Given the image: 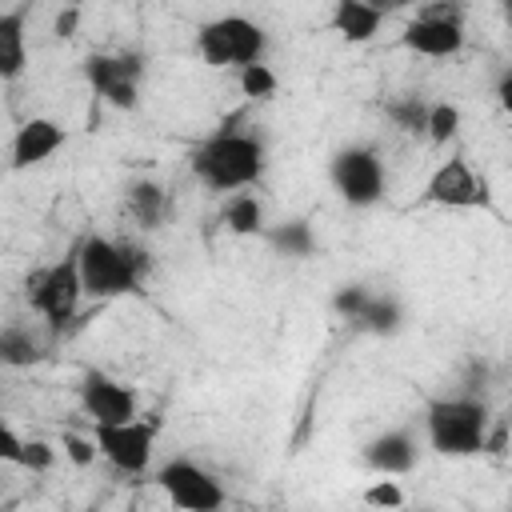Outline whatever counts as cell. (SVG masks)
Segmentation results:
<instances>
[{"label":"cell","instance_id":"1","mask_svg":"<svg viewBox=\"0 0 512 512\" xmlns=\"http://www.w3.org/2000/svg\"><path fill=\"white\" fill-rule=\"evenodd\" d=\"M268 168V152L264 140L252 132H228L220 128L216 136H208L196 152H192V172L204 188L212 192H248Z\"/></svg>","mask_w":512,"mask_h":512},{"label":"cell","instance_id":"2","mask_svg":"<svg viewBox=\"0 0 512 512\" xmlns=\"http://www.w3.org/2000/svg\"><path fill=\"white\" fill-rule=\"evenodd\" d=\"M76 264L84 280V296L92 300H116L128 292H140V280L148 272V252L124 240H108L100 232L84 236L76 244Z\"/></svg>","mask_w":512,"mask_h":512},{"label":"cell","instance_id":"3","mask_svg":"<svg viewBox=\"0 0 512 512\" xmlns=\"http://www.w3.org/2000/svg\"><path fill=\"white\" fill-rule=\"evenodd\" d=\"M424 432L440 456H476L488 448V404L472 396H440L424 408Z\"/></svg>","mask_w":512,"mask_h":512},{"label":"cell","instance_id":"4","mask_svg":"<svg viewBox=\"0 0 512 512\" xmlns=\"http://www.w3.org/2000/svg\"><path fill=\"white\" fill-rule=\"evenodd\" d=\"M196 52L208 68H248V64H264L268 56V32L264 24L228 12V16H212L196 28Z\"/></svg>","mask_w":512,"mask_h":512},{"label":"cell","instance_id":"5","mask_svg":"<svg viewBox=\"0 0 512 512\" xmlns=\"http://www.w3.org/2000/svg\"><path fill=\"white\" fill-rule=\"evenodd\" d=\"M328 180L336 188V196L348 204V208H372L384 200V160L376 156V148L368 144H348L332 156L328 164Z\"/></svg>","mask_w":512,"mask_h":512},{"label":"cell","instance_id":"6","mask_svg":"<svg viewBox=\"0 0 512 512\" xmlns=\"http://www.w3.org/2000/svg\"><path fill=\"white\" fill-rule=\"evenodd\" d=\"M80 300H84V280H80L76 248H72L64 260H56V264L40 268L36 276H28V304H32L56 332L76 316Z\"/></svg>","mask_w":512,"mask_h":512},{"label":"cell","instance_id":"7","mask_svg":"<svg viewBox=\"0 0 512 512\" xmlns=\"http://www.w3.org/2000/svg\"><path fill=\"white\" fill-rule=\"evenodd\" d=\"M464 40L468 36H464V8L460 4H428L400 32V44L416 56H428V60L460 56Z\"/></svg>","mask_w":512,"mask_h":512},{"label":"cell","instance_id":"8","mask_svg":"<svg viewBox=\"0 0 512 512\" xmlns=\"http://www.w3.org/2000/svg\"><path fill=\"white\" fill-rule=\"evenodd\" d=\"M140 76H144L140 52H92L84 60V80L92 96H100L108 108L120 112H132L140 104Z\"/></svg>","mask_w":512,"mask_h":512},{"label":"cell","instance_id":"9","mask_svg":"<svg viewBox=\"0 0 512 512\" xmlns=\"http://www.w3.org/2000/svg\"><path fill=\"white\" fill-rule=\"evenodd\" d=\"M156 484L168 496V504L180 512H220L224 508V484L196 460H184V456L164 460L156 468Z\"/></svg>","mask_w":512,"mask_h":512},{"label":"cell","instance_id":"10","mask_svg":"<svg viewBox=\"0 0 512 512\" xmlns=\"http://www.w3.org/2000/svg\"><path fill=\"white\" fill-rule=\"evenodd\" d=\"M80 408L88 416L92 428H108V424H132L140 420V396L136 388L112 380L108 372L88 368L80 376Z\"/></svg>","mask_w":512,"mask_h":512},{"label":"cell","instance_id":"11","mask_svg":"<svg viewBox=\"0 0 512 512\" xmlns=\"http://www.w3.org/2000/svg\"><path fill=\"white\" fill-rule=\"evenodd\" d=\"M92 440L100 448V456L124 472V476H140L152 464V444H156V420H132V424H108V428H92Z\"/></svg>","mask_w":512,"mask_h":512},{"label":"cell","instance_id":"12","mask_svg":"<svg viewBox=\"0 0 512 512\" xmlns=\"http://www.w3.org/2000/svg\"><path fill=\"white\" fill-rule=\"evenodd\" d=\"M424 200L440 208H488V184L472 172L464 156H448L424 184Z\"/></svg>","mask_w":512,"mask_h":512},{"label":"cell","instance_id":"13","mask_svg":"<svg viewBox=\"0 0 512 512\" xmlns=\"http://www.w3.org/2000/svg\"><path fill=\"white\" fill-rule=\"evenodd\" d=\"M64 144H68V128H64L60 120H52V116H32V120H24V124L16 128V136H12V148H8L12 160H8V168H12V172H28V168L52 160Z\"/></svg>","mask_w":512,"mask_h":512},{"label":"cell","instance_id":"14","mask_svg":"<svg viewBox=\"0 0 512 512\" xmlns=\"http://www.w3.org/2000/svg\"><path fill=\"white\" fill-rule=\"evenodd\" d=\"M420 460V444L412 428H388L364 444V468L376 476H404Z\"/></svg>","mask_w":512,"mask_h":512},{"label":"cell","instance_id":"15","mask_svg":"<svg viewBox=\"0 0 512 512\" xmlns=\"http://www.w3.org/2000/svg\"><path fill=\"white\" fill-rule=\"evenodd\" d=\"M328 24H332V32H340V40L368 44L380 32V24H384V8L368 4V0H336Z\"/></svg>","mask_w":512,"mask_h":512},{"label":"cell","instance_id":"16","mask_svg":"<svg viewBox=\"0 0 512 512\" xmlns=\"http://www.w3.org/2000/svg\"><path fill=\"white\" fill-rule=\"evenodd\" d=\"M24 16L28 8H4L0 12V80L12 84L28 68V40H24Z\"/></svg>","mask_w":512,"mask_h":512},{"label":"cell","instance_id":"17","mask_svg":"<svg viewBox=\"0 0 512 512\" xmlns=\"http://www.w3.org/2000/svg\"><path fill=\"white\" fill-rule=\"evenodd\" d=\"M264 240L276 256H288V260H308L316 252V232L304 216H292V220H280V224H268L264 228Z\"/></svg>","mask_w":512,"mask_h":512},{"label":"cell","instance_id":"18","mask_svg":"<svg viewBox=\"0 0 512 512\" xmlns=\"http://www.w3.org/2000/svg\"><path fill=\"white\" fill-rule=\"evenodd\" d=\"M128 216L140 228H160L168 216V192L156 180H136L128 184Z\"/></svg>","mask_w":512,"mask_h":512},{"label":"cell","instance_id":"19","mask_svg":"<svg viewBox=\"0 0 512 512\" xmlns=\"http://www.w3.org/2000/svg\"><path fill=\"white\" fill-rule=\"evenodd\" d=\"M224 228L236 236H264L268 220H264V204L252 192H236L224 200Z\"/></svg>","mask_w":512,"mask_h":512},{"label":"cell","instance_id":"20","mask_svg":"<svg viewBox=\"0 0 512 512\" xmlns=\"http://www.w3.org/2000/svg\"><path fill=\"white\" fill-rule=\"evenodd\" d=\"M356 328L360 332H368V336H380V340H388V336H396L400 328H404V308H400V300L396 296H372L368 300V308H364V316L356 320Z\"/></svg>","mask_w":512,"mask_h":512},{"label":"cell","instance_id":"21","mask_svg":"<svg viewBox=\"0 0 512 512\" xmlns=\"http://www.w3.org/2000/svg\"><path fill=\"white\" fill-rule=\"evenodd\" d=\"M428 100L424 96H400V100H388L384 104V116L400 128V132H412V136H424L428 132Z\"/></svg>","mask_w":512,"mask_h":512},{"label":"cell","instance_id":"22","mask_svg":"<svg viewBox=\"0 0 512 512\" xmlns=\"http://www.w3.org/2000/svg\"><path fill=\"white\" fill-rule=\"evenodd\" d=\"M40 356H44V352H40V344L32 340V332H24V328H4V332H0V360H4L8 368H32Z\"/></svg>","mask_w":512,"mask_h":512},{"label":"cell","instance_id":"23","mask_svg":"<svg viewBox=\"0 0 512 512\" xmlns=\"http://www.w3.org/2000/svg\"><path fill=\"white\" fill-rule=\"evenodd\" d=\"M236 84H240V92H244L248 100H272L276 88H280V80H276V72H272L268 64H248V68H240V72H236Z\"/></svg>","mask_w":512,"mask_h":512},{"label":"cell","instance_id":"24","mask_svg":"<svg viewBox=\"0 0 512 512\" xmlns=\"http://www.w3.org/2000/svg\"><path fill=\"white\" fill-rule=\"evenodd\" d=\"M372 296H376V292H372L368 284H340V288L332 292V312H336L340 320L356 324V320L364 316V308H368Z\"/></svg>","mask_w":512,"mask_h":512},{"label":"cell","instance_id":"25","mask_svg":"<svg viewBox=\"0 0 512 512\" xmlns=\"http://www.w3.org/2000/svg\"><path fill=\"white\" fill-rule=\"evenodd\" d=\"M456 132H460V108L448 104V100H436L428 108V132L424 136L432 144H448V140H456Z\"/></svg>","mask_w":512,"mask_h":512},{"label":"cell","instance_id":"26","mask_svg":"<svg viewBox=\"0 0 512 512\" xmlns=\"http://www.w3.org/2000/svg\"><path fill=\"white\" fill-rule=\"evenodd\" d=\"M364 504L376 508V512H400L404 508V488L392 480V476H380L364 488Z\"/></svg>","mask_w":512,"mask_h":512},{"label":"cell","instance_id":"27","mask_svg":"<svg viewBox=\"0 0 512 512\" xmlns=\"http://www.w3.org/2000/svg\"><path fill=\"white\" fill-rule=\"evenodd\" d=\"M60 448H64V456H68L76 468H88V464H96V456H100L96 440H92V436H80V432H64V436H60Z\"/></svg>","mask_w":512,"mask_h":512},{"label":"cell","instance_id":"28","mask_svg":"<svg viewBox=\"0 0 512 512\" xmlns=\"http://www.w3.org/2000/svg\"><path fill=\"white\" fill-rule=\"evenodd\" d=\"M52 464H56V448H52V444H44V440H28L20 468H28V472H48Z\"/></svg>","mask_w":512,"mask_h":512},{"label":"cell","instance_id":"29","mask_svg":"<svg viewBox=\"0 0 512 512\" xmlns=\"http://www.w3.org/2000/svg\"><path fill=\"white\" fill-rule=\"evenodd\" d=\"M24 448H28V440H24L12 424H0V460L20 464V460H24Z\"/></svg>","mask_w":512,"mask_h":512},{"label":"cell","instance_id":"30","mask_svg":"<svg viewBox=\"0 0 512 512\" xmlns=\"http://www.w3.org/2000/svg\"><path fill=\"white\" fill-rule=\"evenodd\" d=\"M76 24H80V8L72 4V8H64V12H56L52 32H56V36H76Z\"/></svg>","mask_w":512,"mask_h":512},{"label":"cell","instance_id":"31","mask_svg":"<svg viewBox=\"0 0 512 512\" xmlns=\"http://www.w3.org/2000/svg\"><path fill=\"white\" fill-rule=\"evenodd\" d=\"M496 100H500V108L512 116V68H508V72L496 80Z\"/></svg>","mask_w":512,"mask_h":512},{"label":"cell","instance_id":"32","mask_svg":"<svg viewBox=\"0 0 512 512\" xmlns=\"http://www.w3.org/2000/svg\"><path fill=\"white\" fill-rule=\"evenodd\" d=\"M400 512H432V508H400Z\"/></svg>","mask_w":512,"mask_h":512},{"label":"cell","instance_id":"33","mask_svg":"<svg viewBox=\"0 0 512 512\" xmlns=\"http://www.w3.org/2000/svg\"><path fill=\"white\" fill-rule=\"evenodd\" d=\"M84 512H92V508H84Z\"/></svg>","mask_w":512,"mask_h":512}]
</instances>
